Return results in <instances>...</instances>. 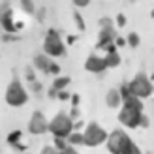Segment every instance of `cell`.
Returning <instances> with one entry per match:
<instances>
[{
  "mask_svg": "<svg viewBox=\"0 0 154 154\" xmlns=\"http://www.w3.org/2000/svg\"><path fill=\"white\" fill-rule=\"evenodd\" d=\"M107 149L113 154H141L139 147H137L124 132H120V130H115V132L107 137Z\"/></svg>",
  "mask_w": 154,
  "mask_h": 154,
  "instance_id": "cell-1",
  "label": "cell"
},
{
  "mask_svg": "<svg viewBox=\"0 0 154 154\" xmlns=\"http://www.w3.org/2000/svg\"><path fill=\"white\" fill-rule=\"evenodd\" d=\"M128 92L135 98H147L152 94V83L147 79L145 73H139L134 77V81L128 85Z\"/></svg>",
  "mask_w": 154,
  "mask_h": 154,
  "instance_id": "cell-2",
  "label": "cell"
},
{
  "mask_svg": "<svg viewBox=\"0 0 154 154\" xmlns=\"http://www.w3.org/2000/svg\"><path fill=\"white\" fill-rule=\"evenodd\" d=\"M26 100H28V94L25 92L23 85L19 81H11V85L6 90V102L13 107H19L23 103H26Z\"/></svg>",
  "mask_w": 154,
  "mask_h": 154,
  "instance_id": "cell-3",
  "label": "cell"
},
{
  "mask_svg": "<svg viewBox=\"0 0 154 154\" xmlns=\"http://www.w3.org/2000/svg\"><path fill=\"white\" fill-rule=\"evenodd\" d=\"M72 126H73V124H72V120L68 119L66 115L60 113V115H57V117L53 119V122L49 124V130H51V132L55 134L57 137H62V139H64V137L70 135Z\"/></svg>",
  "mask_w": 154,
  "mask_h": 154,
  "instance_id": "cell-4",
  "label": "cell"
},
{
  "mask_svg": "<svg viewBox=\"0 0 154 154\" xmlns=\"http://www.w3.org/2000/svg\"><path fill=\"white\" fill-rule=\"evenodd\" d=\"M105 139H107V134H105L98 124H94V122H92V124H88L87 132H85V135H83V143L88 145V147H96V145L103 143Z\"/></svg>",
  "mask_w": 154,
  "mask_h": 154,
  "instance_id": "cell-5",
  "label": "cell"
},
{
  "mask_svg": "<svg viewBox=\"0 0 154 154\" xmlns=\"http://www.w3.org/2000/svg\"><path fill=\"white\" fill-rule=\"evenodd\" d=\"M43 47H45V53H47V55H53V57H62L66 53L64 45H62V40H60V36L55 32V30H49Z\"/></svg>",
  "mask_w": 154,
  "mask_h": 154,
  "instance_id": "cell-6",
  "label": "cell"
},
{
  "mask_svg": "<svg viewBox=\"0 0 154 154\" xmlns=\"http://www.w3.org/2000/svg\"><path fill=\"white\" fill-rule=\"evenodd\" d=\"M102 32H100V42H98V47L100 49H103V47H107V45H111V40L115 38V30H113V26H111V21L107 19V17H103L102 21Z\"/></svg>",
  "mask_w": 154,
  "mask_h": 154,
  "instance_id": "cell-7",
  "label": "cell"
},
{
  "mask_svg": "<svg viewBox=\"0 0 154 154\" xmlns=\"http://www.w3.org/2000/svg\"><path fill=\"white\" fill-rule=\"evenodd\" d=\"M28 130L32 134H45L49 130V122L45 120V117L40 113V111H36L32 115V119H30V124H28Z\"/></svg>",
  "mask_w": 154,
  "mask_h": 154,
  "instance_id": "cell-8",
  "label": "cell"
},
{
  "mask_svg": "<svg viewBox=\"0 0 154 154\" xmlns=\"http://www.w3.org/2000/svg\"><path fill=\"white\" fill-rule=\"evenodd\" d=\"M0 23L8 32H15V25L11 23V11H10V2L0 4Z\"/></svg>",
  "mask_w": 154,
  "mask_h": 154,
  "instance_id": "cell-9",
  "label": "cell"
},
{
  "mask_svg": "<svg viewBox=\"0 0 154 154\" xmlns=\"http://www.w3.org/2000/svg\"><path fill=\"white\" fill-rule=\"evenodd\" d=\"M85 68H87L88 72H96V73H100V72H103L105 68H107V64H105V60H103V58L88 57V58H87V64H85Z\"/></svg>",
  "mask_w": 154,
  "mask_h": 154,
  "instance_id": "cell-10",
  "label": "cell"
},
{
  "mask_svg": "<svg viewBox=\"0 0 154 154\" xmlns=\"http://www.w3.org/2000/svg\"><path fill=\"white\" fill-rule=\"evenodd\" d=\"M34 64H36L38 70H42V72H45V73H51L53 62H51V60L45 57V55H38V57L34 58Z\"/></svg>",
  "mask_w": 154,
  "mask_h": 154,
  "instance_id": "cell-11",
  "label": "cell"
},
{
  "mask_svg": "<svg viewBox=\"0 0 154 154\" xmlns=\"http://www.w3.org/2000/svg\"><path fill=\"white\" fill-rule=\"evenodd\" d=\"M107 105L109 107H119L120 105V94H119V90H109L107 92Z\"/></svg>",
  "mask_w": 154,
  "mask_h": 154,
  "instance_id": "cell-12",
  "label": "cell"
},
{
  "mask_svg": "<svg viewBox=\"0 0 154 154\" xmlns=\"http://www.w3.org/2000/svg\"><path fill=\"white\" fill-rule=\"evenodd\" d=\"M103 60H105L107 68H115V66H119V64H120V57H119V53H117V51L107 53V58H103Z\"/></svg>",
  "mask_w": 154,
  "mask_h": 154,
  "instance_id": "cell-13",
  "label": "cell"
},
{
  "mask_svg": "<svg viewBox=\"0 0 154 154\" xmlns=\"http://www.w3.org/2000/svg\"><path fill=\"white\" fill-rule=\"evenodd\" d=\"M68 83H70V77H60V79L55 81V87H53V90L57 92V90H60V88H64Z\"/></svg>",
  "mask_w": 154,
  "mask_h": 154,
  "instance_id": "cell-14",
  "label": "cell"
},
{
  "mask_svg": "<svg viewBox=\"0 0 154 154\" xmlns=\"http://www.w3.org/2000/svg\"><path fill=\"white\" fill-rule=\"evenodd\" d=\"M128 43H130V45H132V47L135 49L137 45H139V36H137L135 32H132V34L128 36Z\"/></svg>",
  "mask_w": 154,
  "mask_h": 154,
  "instance_id": "cell-15",
  "label": "cell"
},
{
  "mask_svg": "<svg viewBox=\"0 0 154 154\" xmlns=\"http://www.w3.org/2000/svg\"><path fill=\"white\" fill-rule=\"evenodd\" d=\"M21 4H23V8H25V11H30V13L34 11V4H32V2H28V0H23Z\"/></svg>",
  "mask_w": 154,
  "mask_h": 154,
  "instance_id": "cell-16",
  "label": "cell"
},
{
  "mask_svg": "<svg viewBox=\"0 0 154 154\" xmlns=\"http://www.w3.org/2000/svg\"><path fill=\"white\" fill-rule=\"evenodd\" d=\"M73 19H75V23H77V26H79V30H85V23H83V19H81V15L75 13Z\"/></svg>",
  "mask_w": 154,
  "mask_h": 154,
  "instance_id": "cell-17",
  "label": "cell"
},
{
  "mask_svg": "<svg viewBox=\"0 0 154 154\" xmlns=\"http://www.w3.org/2000/svg\"><path fill=\"white\" fill-rule=\"evenodd\" d=\"M70 143H83V135H79V134H73V135H70Z\"/></svg>",
  "mask_w": 154,
  "mask_h": 154,
  "instance_id": "cell-18",
  "label": "cell"
},
{
  "mask_svg": "<svg viewBox=\"0 0 154 154\" xmlns=\"http://www.w3.org/2000/svg\"><path fill=\"white\" fill-rule=\"evenodd\" d=\"M55 143H57V147H58L60 150H64V149H66V143H64V139H62V137H57V139H55Z\"/></svg>",
  "mask_w": 154,
  "mask_h": 154,
  "instance_id": "cell-19",
  "label": "cell"
},
{
  "mask_svg": "<svg viewBox=\"0 0 154 154\" xmlns=\"http://www.w3.org/2000/svg\"><path fill=\"white\" fill-rule=\"evenodd\" d=\"M117 23H119V26H124L126 25V19H124V15H122V13L117 15Z\"/></svg>",
  "mask_w": 154,
  "mask_h": 154,
  "instance_id": "cell-20",
  "label": "cell"
},
{
  "mask_svg": "<svg viewBox=\"0 0 154 154\" xmlns=\"http://www.w3.org/2000/svg\"><path fill=\"white\" fill-rule=\"evenodd\" d=\"M73 4L79 6V8H83V6H87V4H90V2H88V0H73Z\"/></svg>",
  "mask_w": 154,
  "mask_h": 154,
  "instance_id": "cell-21",
  "label": "cell"
},
{
  "mask_svg": "<svg viewBox=\"0 0 154 154\" xmlns=\"http://www.w3.org/2000/svg\"><path fill=\"white\" fill-rule=\"evenodd\" d=\"M42 154H58L55 149H51V147H45L43 150H42Z\"/></svg>",
  "mask_w": 154,
  "mask_h": 154,
  "instance_id": "cell-22",
  "label": "cell"
},
{
  "mask_svg": "<svg viewBox=\"0 0 154 154\" xmlns=\"http://www.w3.org/2000/svg\"><path fill=\"white\" fill-rule=\"evenodd\" d=\"M19 135H21L19 132H15V134H11V135H10V143H17V137H19Z\"/></svg>",
  "mask_w": 154,
  "mask_h": 154,
  "instance_id": "cell-23",
  "label": "cell"
},
{
  "mask_svg": "<svg viewBox=\"0 0 154 154\" xmlns=\"http://www.w3.org/2000/svg\"><path fill=\"white\" fill-rule=\"evenodd\" d=\"M139 124H141V126H145V128H147V126H149V119H147V117H141V120H139Z\"/></svg>",
  "mask_w": 154,
  "mask_h": 154,
  "instance_id": "cell-24",
  "label": "cell"
},
{
  "mask_svg": "<svg viewBox=\"0 0 154 154\" xmlns=\"http://www.w3.org/2000/svg\"><path fill=\"white\" fill-rule=\"evenodd\" d=\"M58 154H77V152H75L73 149H64V150H60Z\"/></svg>",
  "mask_w": 154,
  "mask_h": 154,
  "instance_id": "cell-25",
  "label": "cell"
},
{
  "mask_svg": "<svg viewBox=\"0 0 154 154\" xmlns=\"http://www.w3.org/2000/svg\"><path fill=\"white\" fill-rule=\"evenodd\" d=\"M117 45H120V47H122V45H124V40H122V38H117Z\"/></svg>",
  "mask_w": 154,
  "mask_h": 154,
  "instance_id": "cell-26",
  "label": "cell"
}]
</instances>
